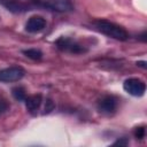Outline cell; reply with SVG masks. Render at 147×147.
I'll use <instances>...</instances> for the list:
<instances>
[{"label": "cell", "instance_id": "obj_1", "mask_svg": "<svg viewBox=\"0 0 147 147\" xmlns=\"http://www.w3.org/2000/svg\"><path fill=\"white\" fill-rule=\"evenodd\" d=\"M94 24H95V28L98 29V31H100L101 33H103L110 38H114V39L121 40V41H124L129 38L127 31L116 23H113V22H109L106 20H99Z\"/></svg>", "mask_w": 147, "mask_h": 147}, {"label": "cell", "instance_id": "obj_2", "mask_svg": "<svg viewBox=\"0 0 147 147\" xmlns=\"http://www.w3.org/2000/svg\"><path fill=\"white\" fill-rule=\"evenodd\" d=\"M55 45L60 51L67 52V53H72V54H82L87 51L83 45H80L79 42H77L76 40H74L69 37L59 38L55 41Z\"/></svg>", "mask_w": 147, "mask_h": 147}, {"label": "cell", "instance_id": "obj_3", "mask_svg": "<svg viewBox=\"0 0 147 147\" xmlns=\"http://www.w3.org/2000/svg\"><path fill=\"white\" fill-rule=\"evenodd\" d=\"M123 88L133 96H142L146 92V84L139 78H127L123 83Z\"/></svg>", "mask_w": 147, "mask_h": 147}, {"label": "cell", "instance_id": "obj_4", "mask_svg": "<svg viewBox=\"0 0 147 147\" xmlns=\"http://www.w3.org/2000/svg\"><path fill=\"white\" fill-rule=\"evenodd\" d=\"M25 75V70L22 67H9L0 70V82L10 83L22 79Z\"/></svg>", "mask_w": 147, "mask_h": 147}, {"label": "cell", "instance_id": "obj_5", "mask_svg": "<svg viewBox=\"0 0 147 147\" xmlns=\"http://www.w3.org/2000/svg\"><path fill=\"white\" fill-rule=\"evenodd\" d=\"M117 99L114 95H106L103 96L98 103V110L105 115H111L117 109Z\"/></svg>", "mask_w": 147, "mask_h": 147}, {"label": "cell", "instance_id": "obj_6", "mask_svg": "<svg viewBox=\"0 0 147 147\" xmlns=\"http://www.w3.org/2000/svg\"><path fill=\"white\" fill-rule=\"evenodd\" d=\"M46 28V20L41 16H31L26 24H25V31L30 33H37L42 31Z\"/></svg>", "mask_w": 147, "mask_h": 147}, {"label": "cell", "instance_id": "obj_7", "mask_svg": "<svg viewBox=\"0 0 147 147\" xmlns=\"http://www.w3.org/2000/svg\"><path fill=\"white\" fill-rule=\"evenodd\" d=\"M24 101H25V107H26L28 111L31 114H36L41 106L42 96H41V94H33V95L26 96Z\"/></svg>", "mask_w": 147, "mask_h": 147}, {"label": "cell", "instance_id": "obj_8", "mask_svg": "<svg viewBox=\"0 0 147 147\" xmlns=\"http://www.w3.org/2000/svg\"><path fill=\"white\" fill-rule=\"evenodd\" d=\"M23 54L25 56H28L29 59L31 60H40L42 57V52L40 49H37V48H29V49H24L23 51Z\"/></svg>", "mask_w": 147, "mask_h": 147}, {"label": "cell", "instance_id": "obj_9", "mask_svg": "<svg viewBox=\"0 0 147 147\" xmlns=\"http://www.w3.org/2000/svg\"><path fill=\"white\" fill-rule=\"evenodd\" d=\"M11 93H13V96L18 100V101H24L25 98H26V93H25V90L24 87L22 86H16L11 90Z\"/></svg>", "mask_w": 147, "mask_h": 147}, {"label": "cell", "instance_id": "obj_10", "mask_svg": "<svg viewBox=\"0 0 147 147\" xmlns=\"http://www.w3.org/2000/svg\"><path fill=\"white\" fill-rule=\"evenodd\" d=\"M134 137L137 139H142L145 137V126L136 127V130H134Z\"/></svg>", "mask_w": 147, "mask_h": 147}, {"label": "cell", "instance_id": "obj_11", "mask_svg": "<svg viewBox=\"0 0 147 147\" xmlns=\"http://www.w3.org/2000/svg\"><path fill=\"white\" fill-rule=\"evenodd\" d=\"M114 145H127V140L126 139H119V140L115 141Z\"/></svg>", "mask_w": 147, "mask_h": 147}, {"label": "cell", "instance_id": "obj_12", "mask_svg": "<svg viewBox=\"0 0 147 147\" xmlns=\"http://www.w3.org/2000/svg\"><path fill=\"white\" fill-rule=\"evenodd\" d=\"M137 65L142 67V68H146V62L145 61H139V62H137Z\"/></svg>", "mask_w": 147, "mask_h": 147}]
</instances>
